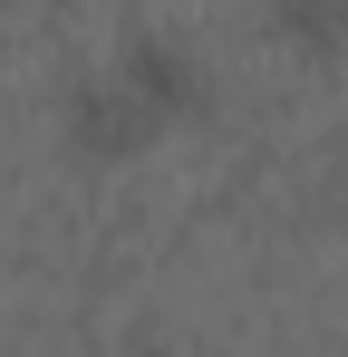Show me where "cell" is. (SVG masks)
Masks as SVG:
<instances>
[{
	"label": "cell",
	"mask_w": 348,
	"mask_h": 357,
	"mask_svg": "<svg viewBox=\"0 0 348 357\" xmlns=\"http://www.w3.org/2000/svg\"><path fill=\"white\" fill-rule=\"evenodd\" d=\"M126 87H136L145 107H184V97H194V59L165 49V39H145V49L126 59Z\"/></svg>",
	"instance_id": "cell-1"
}]
</instances>
